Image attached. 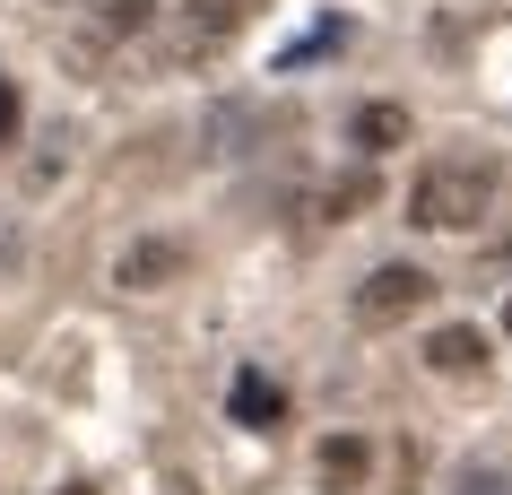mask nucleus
Wrapping results in <instances>:
<instances>
[{
    "instance_id": "4",
    "label": "nucleus",
    "mask_w": 512,
    "mask_h": 495,
    "mask_svg": "<svg viewBox=\"0 0 512 495\" xmlns=\"http://www.w3.org/2000/svg\"><path fill=\"white\" fill-rule=\"evenodd\" d=\"M252 9H270V0H183V53H209L226 35H243Z\"/></svg>"
},
{
    "instance_id": "5",
    "label": "nucleus",
    "mask_w": 512,
    "mask_h": 495,
    "mask_svg": "<svg viewBox=\"0 0 512 495\" xmlns=\"http://www.w3.org/2000/svg\"><path fill=\"white\" fill-rule=\"evenodd\" d=\"M226 409H235V426H252V435H270L278 417H287V391L261 374V365H243L235 374V391H226Z\"/></svg>"
},
{
    "instance_id": "6",
    "label": "nucleus",
    "mask_w": 512,
    "mask_h": 495,
    "mask_svg": "<svg viewBox=\"0 0 512 495\" xmlns=\"http://www.w3.org/2000/svg\"><path fill=\"white\" fill-rule=\"evenodd\" d=\"M365 469H374L365 435H330L322 452H313V478H322V495H356V487H365Z\"/></svg>"
},
{
    "instance_id": "10",
    "label": "nucleus",
    "mask_w": 512,
    "mask_h": 495,
    "mask_svg": "<svg viewBox=\"0 0 512 495\" xmlns=\"http://www.w3.org/2000/svg\"><path fill=\"white\" fill-rule=\"evenodd\" d=\"M460 495H512V487H504V469L478 461V469H460Z\"/></svg>"
},
{
    "instance_id": "12",
    "label": "nucleus",
    "mask_w": 512,
    "mask_h": 495,
    "mask_svg": "<svg viewBox=\"0 0 512 495\" xmlns=\"http://www.w3.org/2000/svg\"><path fill=\"white\" fill-rule=\"evenodd\" d=\"M165 495H200V487H191V478H165Z\"/></svg>"
},
{
    "instance_id": "13",
    "label": "nucleus",
    "mask_w": 512,
    "mask_h": 495,
    "mask_svg": "<svg viewBox=\"0 0 512 495\" xmlns=\"http://www.w3.org/2000/svg\"><path fill=\"white\" fill-rule=\"evenodd\" d=\"M61 495H96V487H87V478H70V487H61Z\"/></svg>"
},
{
    "instance_id": "2",
    "label": "nucleus",
    "mask_w": 512,
    "mask_h": 495,
    "mask_svg": "<svg viewBox=\"0 0 512 495\" xmlns=\"http://www.w3.org/2000/svg\"><path fill=\"white\" fill-rule=\"evenodd\" d=\"M426 296H434V278L417 270V261H382V270L356 287V322L391 330V322H408V313H426Z\"/></svg>"
},
{
    "instance_id": "1",
    "label": "nucleus",
    "mask_w": 512,
    "mask_h": 495,
    "mask_svg": "<svg viewBox=\"0 0 512 495\" xmlns=\"http://www.w3.org/2000/svg\"><path fill=\"white\" fill-rule=\"evenodd\" d=\"M486 209H495V174L469 157H443L408 183V226H426V235H469Z\"/></svg>"
},
{
    "instance_id": "7",
    "label": "nucleus",
    "mask_w": 512,
    "mask_h": 495,
    "mask_svg": "<svg viewBox=\"0 0 512 495\" xmlns=\"http://www.w3.org/2000/svg\"><path fill=\"white\" fill-rule=\"evenodd\" d=\"M426 365H434V374H452V383H460V374H478V365H486V330L443 322V330L426 339Z\"/></svg>"
},
{
    "instance_id": "3",
    "label": "nucleus",
    "mask_w": 512,
    "mask_h": 495,
    "mask_svg": "<svg viewBox=\"0 0 512 495\" xmlns=\"http://www.w3.org/2000/svg\"><path fill=\"white\" fill-rule=\"evenodd\" d=\"M183 270H191L183 235H148V244H131L122 261H113V287H122V296H157V287H174Z\"/></svg>"
},
{
    "instance_id": "9",
    "label": "nucleus",
    "mask_w": 512,
    "mask_h": 495,
    "mask_svg": "<svg viewBox=\"0 0 512 495\" xmlns=\"http://www.w3.org/2000/svg\"><path fill=\"white\" fill-rule=\"evenodd\" d=\"M356 209H374V174H339L322 192V218H356Z\"/></svg>"
},
{
    "instance_id": "11",
    "label": "nucleus",
    "mask_w": 512,
    "mask_h": 495,
    "mask_svg": "<svg viewBox=\"0 0 512 495\" xmlns=\"http://www.w3.org/2000/svg\"><path fill=\"white\" fill-rule=\"evenodd\" d=\"M18 113H27V105H18V79H0V139L18 131Z\"/></svg>"
},
{
    "instance_id": "8",
    "label": "nucleus",
    "mask_w": 512,
    "mask_h": 495,
    "mask_svg": "<svg viewBox=\"0 0 512 495\" xmlns=\"http://www.w3.org/2000/svg\"><path fill=\"white\" fill-rule=\"evenodd\" d=\"M348 139L365 148V157H391L408 139V105H356V122H348Z\"/></svg>"
},
{
    "instance_id": "14",
    "label": "nucleus",
    "mask_w": 512,
    "mask_h": 495,
    "mask_svg": "<svg viewBox=\"0 0 512 495\" xmlns=\"http://www.w3.org/2000/svg\"><path fill=\"white\" fill-rule=\"evenodd\" d=\"M504 330H512V304H504Z\"/></svg>"
}]
</instances>
